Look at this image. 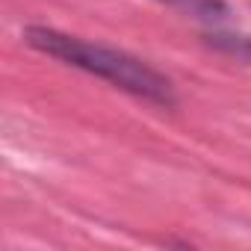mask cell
<instances>
[{
    "label": "cell",
    "mask_w": 251,
    "mask_h": 251,
    "mask_svg": "<svg viewBox=\"0 0 251 251\" xmlns=\"http://www.w3.org/2000/svg\"><path fill=\"white\" fill-rule=\"evenodd\" d=\"M172 3H180L183 9L198 12V15H204V18H213V15H219V12H225V3H222V0H172Z\"/></svg>",
    "instance_id": "obj_2"
},
{
    "label": "cell",
    "mask_w": 251,
    "mask_h": 251,
    "mask_svg": "<svg viewBox=\"0 0 251 251\" xmlns=\"http://www.w3.org/2000/svg\"><path fill=\"white\" fill-rule=\"evenodd\" d=\"M24 42L30 48H36V50L59 59V62H65V65H74L80 71L103 77L112 86L130 92L136 98L154 100L160 106H175L172 83L157 68H151L148 62L124 53V50H115V48H106V45H95V42H86V39L50 30V27H27L24 30Z\"/></svg>",
    "instance_id": "obj_1"
}]
</instances>
